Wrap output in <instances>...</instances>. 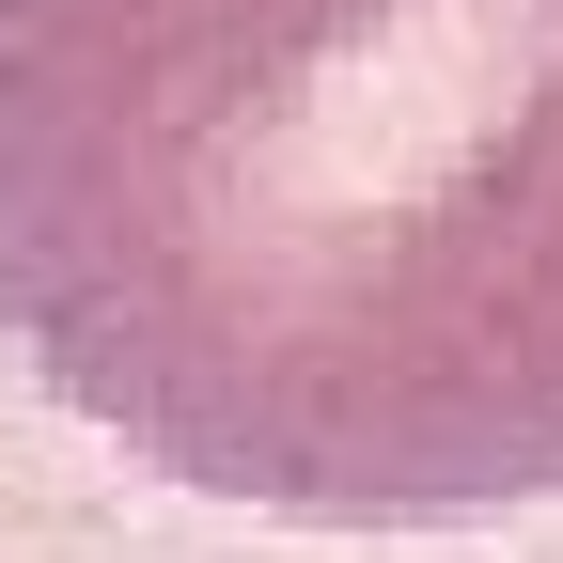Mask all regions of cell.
Here are the masks:
<instances>
[{
  "instance_id": "obj_1",
  "label": "cell",
  "mask_w": 563,
  "mask_h": 563,
  "mask_svg": "<svg viewBox=\"0 0 563 563\" xmlns=\"http://www.w3.org/2000/svg\"><path fill=\"white\" fill-rule=\"evenodd\" d=\"M0 329L251 517L563 501V0H0Z\"/></svg>"
}]
</instances>
